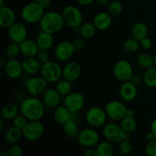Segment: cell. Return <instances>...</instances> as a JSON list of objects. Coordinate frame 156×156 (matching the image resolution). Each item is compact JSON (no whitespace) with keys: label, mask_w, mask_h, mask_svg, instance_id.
Returning a JSON list of instances; mask_svg holds the SVG:
<instances>
[{"label":"cell","mask_w":156,"mask_h":156,"mask_svg":"<svg viewBox=\"0 0 156 156\" xmlns=\"http://www.w3.org/2000/svg\"><path fill=\"white\" fill-rule=\"evenodd\" d=\"M97 30V28L93 23L86 21V22H83L80 25L79 34L82 37L85 39H91L95 36Z\"/></svg>","instance_id":"83f0119b"},{"label":"cell","mask_w":156,"mask_h":156,"mask_svg":"<svg viewBox=\"0 0 156 156\" xmlns=\"http://www.w3.org/2000/svg\"><path fill=\"white\" fill-rule=\"evenodd\" d=\"M36 58L41 64H44L50 60V56L48 53V50H40L37 54Z\"/></svg>","instance_id":"7bdbcfd3"},{"label":"cell","mask_w":156,"mask_h":156,"mask_svg":"<svg viewBox=\"0 0 156 156\" xmlns=\"http://www.w3.org/2000/svg\"><path fill=\"white\" fill-rule=\"evenodd\" d=\"M0 156H10V155L9 154L8 151L2 150L1 152H0Z\"/></svg>","instance_id":"680465c9"},{"label":"cell","mask_w":156,"mask_h":156,"mask_svg":"<svg viewBox=\"0 0 156 156\" xmlns=\"http://www.w3.org/2000/svg\"><path fill=\"white\" fill-rule=\"evenodd\" d=\"M153 58H154V63H155V66H156V53L153 56Z\"/></svg>","instance_id":"94428289"},{"label":"cell","mask_w":156,"mask_h":156,"mask_svg":"<svg viewBox=\"0 0 156 156\" xmlns=\"http://www.w3.org/2000/svg\"><path fill=\"white\" fill-rule=\"evenodd\" d=\"M23 137L28 141H36L44 133V126L40 120H30L22 129Z\"/></svg>","instance_id":"8fae6325"},{"label":"cell","mask_w":156,"mask_h":156,"mask_svg":"<svg viewBox=\"0 0 156 156\" xmlns=\"http://www.w3.org/2000/svg\"><path fill=\"white\" fill-rule=\"evenodd\" d=\"M129 81L138 86L142 82H143V76H140V74H137V73H133V75L132 76Z\"/></svg>","instance_id":"bcb514c9"},{"label":"cell","mask_w":156,"mask_h":156,"mask_svg":"<svg viewBox=\"0 0 156 156\" xmlns=\"http://www.w3.org/2000/svg\"><path fill=\"white\" fill-rule=\"evenodd\" d=\"M32 76H30V75H27L24 73V75H23L21 77V85L24 87H25V85H27V83L28 82V81L30 80V79L31 78Z\"/></svg>","instance_id":"681fc988"},{"label":"cell","mask_w":156,"mask_h":156,"mask_svg":"<svg viewBox=\"0 0 156 156\" xmlns=\"http://www.w3.org/2000/svg\"><path fill=\"white\" fill-rule=\"evenodd\" d=\"M143 82L147 87L151 88H156V66L146 69L143 74Z\"/></svg>","instance_id":"4dcf8cb0"},{"label":"cell","mask_w":156,"mask_h":156,"mask_svg":"<svg viewBox=\"0 0 156 156\" xmlns=\"http://www.w3.org/2000/svg\"><path fill=\"white\" fill-rule=\"evenodd\" d=\"M16 21V14L12 8L7 5L0 7V26L8 29Z\"/></svg>","instance_id":"ffe728a7"},{"label":"cell","mask_w":156,"mask_h":156,"mask_svg":"<svg viewBox=\"0 0 156 156\" xmlns=\"http://www.w3.org/2000/svg\"><path fill=\"white\" fill-rule=\"evenodd\" d=\"M7 61H8V59H6L5 57L1 58V59H0V66H1L2 69H4V67L5 66Z\"/></svg>","instance_id":"9f6ffc18"},{"label":"cell","mask_w":156,"mask_h":156,"mask_svg":"<svg viewBox=\"0 0 156 156\" xmlns=\"http://www.w3.org/2000/svg\"><path fill=\"white\" fill-rule=\"evenodd\" d=\"M61 97L56 88H48L45 92L41 95V100L45 106L46 109H52L59 106L61 102Z\"/></svg>","instance_id":"ac0fdd59"},{"label":"cell","mask_w":156,"mask_h":156,"mask_svg":"<svg viewBox=\"0 0 156 156\" xmlns=\"http://www.w3.org/2000/svg\"><path fill=\"white\" fill-rule=\"evenodd\" d=\"M95 2L100 5H107L111 2V0H95Z\"/></svg>","instance_id":"db71d44e"},{"label":"cell","mask_w":156,"mask_h":156,"mask_svg":"<svg viewBox=\"0 0 156 156\" xmlns=\"http://www.w3.org/2000/svg\"><path fill=\"white\" fill-rule=\"evenodd\" d=\"M5 5H5L4 0H0V7H2Z\"/></svg>","instance_id":"91938a15"},{"label":"cell","mask_w":156,"mask_h":156,"mask_svg":"<svg viewBox=\"0 0 156 156\" xmlns=\"http://www.w3.org/2000/svg\"><path fill=\"white\" fill-rule=\"evenodd\" d=\"M27 122H28L27 119L21 114H18V115L12 120L13 126L21 129H22L25 126V125L27 124Z\"/></svg>","instance_id":"ab89813d"},{"label":"cell","mask_w":156,"mask_h":156,"mask_svg":"<svg viewBox=\"0 0 156 156\" xmlns=\"http://www.w3.org/2000/svg\"><path fill=\"white\" fill-rule=\"evenodd\" d=\"M18 114V108L15 104L7 103L2 108V118L5 120H13Z\"/></svg>","instance_id":"f1b7e54d"},{"label":"cell","mask_w":156,"mask_h":156,"mask_svg":"<svg viewBox=\"0 0 156 156\" xmlns=\"http://www.w3.org/2000/svg\"><path fill=\"white\" fill-rule=\"evenodd\" d=\"M46 108L42 100L38 97L31 96L26 98L21 102L20 111L28 121L41 120L44 117Z\"/></svg>","instance_id":"6da1fadb"},{"label":"cell","mask_w":156,"mask_h":156,"mask_svg":"<svg viewBox=\"0 0 156 156\" xmlns=\"http://www.w3.org/2000/svg\"><path fill=\"white\" fill-rule=\"evenodd\" d=\"M138 89L137 85L130 81L122 82L120 87V96L124 101L129 102L133 101L136 98Z\"/></svg>","instance_id":"d6986e66"},{"label":"cell","mask_w":156,"mask_h":156,"mask_svg":"<svg viewBox=\"0 0 156 156\" xmlns=\"http://www.w3.org/2000/svg\"><path fill=\"white\" fill-rule=\"evenodd\" d=\"M44 14L45 9L41 5V4L31 1L26 4L21 11V18L27 24L40 22Z\"/></svg>","instance_id":"3957f363"},{"label":"cell","mask_w":156,"mask_h":156,"mask_svg":"<svg viewBox=\"0 0 156 156\" xmlns=\"http://www.w3.org/2000/svg\"><path fill=\"white\" fill-rule=\"evenodd\" d=\"M140 47L143 49H144V50H149L152 46V41L149 37H146L143 38V39H142L140 41Z\"/></svg>","instance_id":"f6af8a7d"},{"label":"cell","mask_w":156,"mask_h":156,"mask_svg":"<svg viewBox=\"0 0 156 156\" xmlns=\"http://www.w3.org/2000/svg\"><path fill=\"white\" fill-rule=\"evenodd\" d=\"M53 34L41 30L36 38V42L40 50H49L53 47L54 44Z\"/></svg>","instance_id":"cb8c5ba5"},{"label":"cell","mask_w":156,"mask_h":156,"mask_svg":"<svg viewBox=\"0 0 156 156\" xmlns=\"http://www.w3.org/2000/svg\"><path fill=\"white\" fill-rule=\"evenodd\" d=\"M8 152L10 156H22L23 149L18 143L11 144L9 149H8Z\"/></svg>","instance_id":"60d3db41"},{"label":"cell","mask_w":156,"mask_h":156,"mask_svg":"<svg viewBox=\"0 0 156 156\" xmlns=\"http://www.w3.org/2000/svg\"><path fill=\"white\" fill-rule=\"evenodd\" d=\"M148 34H149V28L145 23L138 21L132 26L131 35L132 37L135 38L137 41H140L142 39L148 37Z\"/></svg>","instance_id":"484cf974"},{"label":"cell","mask_w":156,"mask_h":156,"mask_svg":"<svg viewBox=\"0 0 156 156\" xmlns=\"http://www.w3.org/2000/svg\"><path fill=\"white\" fill-rule=\"evenodd\" d=\"M76 1L79 5L88 6L92 4L94 2H95V0H76Z\"/></svg>","instance_id":"c3c4849f"},{"label":"cell","mask_w":156,"mask_h":156,"mask_svg":"<svg viewBox=\"0 0 156 156\" xmlns=\"http://www.w3.org/2000/svg\"><path fill=\"white\" fill-rule=\"evenodd\" d=\"M105 111L108 118L113 121H120L126 116L127 107L120 101L112 100L108 102L105 106Z\"/></svg>","instance_id":"ba28073f"},{"label":"cell","mask_w":156,"mask_h":156,"mask_svg":"<svg viewBox=\"0 0 156 156\" xmlns=\"http://www.w3.org/2000/svg\"><path fill=\"white\" fill-rule=\"evenodd\" d=\"M113 18L108 12H100L94 15L92 23L98 30H105L111 27Z\"/></svg>","instance_id":"7402d4cb"},{"label":"cell","mask_w":156,"mask_h":156,"mask_svg":"<svg viewBox=\"0 0 156 156\" xmlns=\"http://www.w3.org/2000/svg\"><path fill=\"white\" fill-rule=\"evenodd\" d=\"M63 105L71 113H79L85 105V98L80 92L72 91L64 97Z\"/></svg>","instance_id":"5bb4252c"},{"label":"cell","mask_w":156,"mask_h":156,"mask_svg":"<svg viewBox=\"0 0 156 156\" xmlns=\"http://www.w3.org/2000/svg\"><path fill=\"white\" fill-rule=\"evenodd\" d=\"M21 53L19 44L15 42H11L8 44L4 50V57L7 59H16L17 56Z\"/></svg>","instance_id":"8d00e7d4"},{"label":"cell","mask_w":156,"mask_h":156,"mask_svg":"<svg viewBox=\"0 0 156 156\" xmlns=\"http://www.w3.org/2000/svg\"><path fill=\"white\" fill-rule=\"evenodd\" d=\"M5 129V120L4 119H2L0 120V131L2 132Z\"/></svg>","instance_id":"6f0895ef"},{"label":"cell","mask_w":156,"mask_h":156,"mask_svg":"<svg viewBox=\"0 0 156 156\" xmlns=\"http://www.w3.org/2000/svg\"><path fill=\"white\" fill-rule=\"evenodd\" d=\"M136 62L139 66L145 69H147L155 66L153 56L146 53H143L138 55L136 58Z\"/></svg>","instance_id":"e575fe53"},{"label":"cell","mask_w":156,"mask_h":156,"mask_svg":"<svg viewBox=\"0 0 156 156\" xmlns=\"http://www.w3.org/2000/svg\"><path fill=\"white\" fill-rule=\"evenodd\" d=\"M40 74L49 83H56L62 78V68L57 62L50 60L42 64Z\"/></svg>","instance_id":"8992f818"},{"label":"cell","mask_w":156,"mask_h":156,"mask_svg":"<svg viewBox=\"0 0 156 156\" xmlns=\"http://www.w3.org/2000/svg\"><path fill=\"white\" fill-rule=\"evenodd\" d=\"M30 1H31V2H39L41 1V0H30Z\"/></svg>","instance_id":"6125c7cd"},{"label":"cell","mask_w":156,"mask_h":156,"mask_svg":"<svg viewBox=\"0 0 156 156\" xmlns=\"http://www.w3.org/2000/svg\"><path fill=\"white\" fill-rule=\"evenodd\" d=\"M19 45L21 54L25 58L36 57L37 54L40 50L36 41L29 39V38H27L24 41L20 43Z\"/></svg>","instance_id":"44dd1931"},{"label":"cell","mask_w":156,"mask_h":156,"mask_svg":"<svg viewBox=\"0 0 156 156\" xmlns=\"http://www.w3.org/2000/svg\"><path fill=\"white\" fill-rule=\"evenodd\" d=\"M120 125L125 133L130 134L136 130L137 127V123L134 117L126 116L120 121Z\"/></svg>","instance_id":"d6a6232c"},{"label":"cell","mask_w":156,"mask_h":156,"mask_svg":"<svg viewBox=\"0 0 156 156\" xmlns=\"http://www.w3.org/2000/svg\"><path fill=\"white\" fill-rule=\"evenodd\" d=\"M73 46H74L76 50H78V51H80V50H82L84 48H85V45H86V42H85V38L82 37H77L73 41Z\"/></svg>","instance_id":"ee69618b"},{"label":"cell","mask_w":156,"mask_h":156,"mask_svg":"<svg viewBox=\"0 0 156 156\" xmlns=\"http://www.w3.org/2000/svg\"><path fill=\"white\" fill-rule=\"evenodd\" d=\"M119 153L121 155L126 156L129 155L133 151V145L128 139L123 140L118 143Z\"/></svg>","instance_id":"f35d334b"},{"label":"cell","mask_w":156,"mask_h":156,"mask_svg":"<svg viewBox=\"0 0 156 156\" xmlns=\"http://www.w3.org/2000/svg\"><path fill=\"white\" fill-rule=\"evenodd\" d=\"M22 137V129H18L14 126L8 128L4 133V140L9 144L18 143Z\"/></svg>","instance_id":"4316f807"},{"label":"cell","mask_w":156,"mask_h":156,"mask_svg":"<svg viewBox=\"0 0 156 156\" xmlns=\"http://www.w3.org/2000/svg\"><path fill=\"white\" fill-rule=\"evenodd\" d=\"M39 3L44 9H48L49 7H50L52 2L51 0H41V1L39 2Z\"/></svg>","instance_id":"f907efd6"},{"label":"cell","mask_w":156,"mask_h":156,"mask_svg":"<svg viewBox=\"0 0 156 156\" xmlns=\"http://www.w3.org/2000/svg\"><path fill=\"white\" fill-rule=\"evenodd\" d=\"M76 51L73 41L64 40L60 41L56 46L54 50V56L59 62H68L71 59Z\"/></svg>","instance_id":"7c38bea8"},{"label":"cell","mask_w":156,"mask_h":156,"mask_svg":"<svg viewBox=\"0 0 156 156\" xmlns=\"http://www.w3.org/2000/svg\"><path fill=\"white\" fill-rule=\"evenodd\" d=\"M83 156H98L96 149H93V147L87 148L85 152H84Z\"/></svg>","instance_id":"7dc6e473"},{"label":"cell","mask_w":156,"mask_h":156,"mask_svg":"<svg viewBox=\"0 0 156 156\" xmlns=\"http://www.w3.org/2000/svg\"><path fill=\"white\" fill-rule=\"evenodd\" d=\"M63 132L69 138H77V136L79 133V125L77 122L74 120H69L68 122L62 125Z\"/></svg>","instance_id":"1f68e13d"},{"label":"cell","mask_w":156,"mask_h":156,"mask_svg":"<svg viewBox=\"0 0 156 156\" xmlns=\"http://www.w3.org/2000/svg\"><path fill=\"white\" fill-rule=\"evenodd\" d=\"M3 69L6 76L10 79H21L24 73L22 62L17 59H8L5 66Z\"/></svg>","instance_id":"e0dca14e"},{"label":"cell","mask_w":156,"mask_h":156,"mask_svg":"<svg viewBox=\"0 0 156 156\" xmlns=\"http://www.w3.org/2000/svg\"><path fill=\"white\" fill-rule=\"evenodd\" d=\"M9 38L12 42L20 44L27 38V29L25 24L21 21H15L7 29Z\"/></svg>","instance_id":"9a60e30c"},{"label":"cell","mask_w":156,"mask_h":156,"mask_svg":"<svg viewBox=\"0 0 156 156\" xmlns=\"http://www.w3.org/2000/svg\"><path fill=\"white\" fill-rule=\"evenodd\" d=\"M72 83L73 82L62 78L56 82L55 88L62 97H65L73 91H72L73 90V84Z\"/></svg>","instance_id":"836d02e7"},{"label":"cell","mask_w":156,"mask_h":156,"mask_svg":"<svg viewBox=\"0 0 156 156\" xmlns=\"http://www.w3.org/2000/svg\"><path fill=\"white\" fill-rule=\"evenodd\" d=\"M71 112L64 105H59L53 111V120L57 124L63 125L70 120Z\"/></svg>","instance_id":"d4e9b609"},{"label":"cell","mask_w":156,"mask_h":156,"mask_svg":"<svg viewBox=\"0 0 156 156\" xmlns=\"http://www.w3.org/2000/svg\"><path fill=\"white\" fill-rule=\"evenodd\" d=\"M107 117L108 116L105 109L101 107H91L85 113L86 123L92 128H98L105 126Z\"/></svg>","instance_id":"52a82bcc"},{"label":"cell","mask_w":156,"mask_h":156,"mask_svg":"<svg viewBox=\"0 0 156 156\" xmlns=\"http://www.w3.org/2000/svg\"><path fill=\"white\" fill-rule=\"evenodd\" d=\"M82 74V67L76 61H68L62 67V78L71 82H76Z\"/></svg>","instance_id":"2e32d148"},{"label":"cell","mask_w":156,"mask_h":156,"mask_svg":"<svg viewBox=\"0 0 156 156\" xmlns=\"http://www.w3.org/2000/svg\"><path fill=\"white\" fill-rule=\"evenodd\" d=\"M76 139L80 146L91 148L98 144L100 136L94 128H84L79 131Z\"/></svg>","instance_id":"30bf717a"},{"label":"cell","mask_w":156,"mask_h":156,"mask_svg":"<svg viewBox=\"0 0 156 156\" xmlns=\"http://www.w3.org/2000/svg\"><path fill=\"white\" fill-rule=\"evenodd\" d=\"M150 131L153 134L154 137H155V140H156V118L154 119L152 121V123H151Z\"/></svg>","instance_id":"816d5d0a"},{"label":"cell","mask_w":156,"mask_h":156,"mask_svg":"<svg viewBox=\"0 0 156 156\" xmlns=\"http://www.w3.org/2000/svg\"><path fill=\"white\" fill-rule=\"evenodd\" d=\"M133 73L132 64L126 59H120L116 62L113 67V75L114 78L121 82L130 80Z\"/></svg>","instance_id":"9c48e42d"},{"label":"cell","mask_w":156,"mask_h":156,"mask_svg":"<svg viewBox=\"0 0 156 156\" xmlns=\"http://www.w3.org/2000/svg\"><path fill=\"white\" fill-rule=\"evenodd\" d=\"M126 116L135 117V111H134V110L132 109V108H128L127 112H126Z\"/></svg>","instance_id":"11a10c76"},{"label":"cell","mask_w":156,"mask_h":156,"mask_svg":"<svg viewBox=\"0 0 156 156\" xmlns=\"http://www.w3.org/2000/svg\"><path fill=\"white\" fill-rule=\"evenodd\" d=\"M61 13L65 22V25L73 30L79 27L83 23V15L77 6L68 5L63 8Z\"/></svg>","instance_id":"277c9868"},{"label":"cell","mask_w":156,"mask_h":156,"mask_svg":"<svg viewBox=\"0 0 156 156\" xmlns=\"http://www.w3.org/2000/svg\"><path fill=\"white\" fill-rule=\"evenodd\" d=\"M145 152L147 156H156V140L148 142L145 147Z\"/></svg>","instance_id":"b9f144b4"},{"label":"cell","mask_w":156,"mask_h":156,"mask_svg":"<svg viewBox=\"0 0 156 156\" xmlns=\"http://www.w3.org/2000/svg\"><path fill=\"white\" fill-rule=\"evenodd\" d=\"M22 66L24 73L30 76H34L40 73L42 64L36 57H27L22 61Z\"/></svg>","instance_id":"603a6c76"},{"label":"cell","mask_w":156,"mask_h":156,"mask_svg":"<svg viewBox=\"0 0 156 156\" xmlns=\"http://www.w3.org/2000/svg\"><path fill=\"white\" fill-rule=\"evenodd\" d=\"M24 88L30 95L38 97L42 95L49 88V82L42 76H31Z\"/></svg>","instance_id":"4fadbf2b"},{"label":"cell","mask_w":156,"mask_h":156,"mask_svg":"<svg viewBox=\"0 0 156 156\" xmlns=\"http://www.w3.org/2000/svg\"><path fill=\"white\" fill-rule=\"evenodd\" d=\"M39 24L41 30L51 34L59 32L65 25L62 13L55 11L45 12Z\"/></svg>","instance_id":"7a4b0ae2"},{"label":"cell","mask_w":156,"mask_h":156,"mask_svg":"<svg viewBox=\"0 0 156 156\" xmlns=\"http://www.w3.org/2000/svg\"><path fill=\"white\" fill-rule=\"evenodd\" d=\"M145 138H146V140H147L148 142L152 141V140H155V137H154L153 134H152V133L151 132V131L150 132L147 133L146 134V136H145Z\"/></svg>","instance_id":"f5cc1de1"},{"label":"cell","mask_w":156,"mask_h":156,"mask_svg":"<svg viewBox=\"0 0 156 156\" xmlns=\"http://www.w3.org/2000/svg\"><path fill=\"white\" fill-rule=\"evenodd\" d=\"M107 12L114 18H118L122 15L123 12V5L121 2L119 0H113L108 5V11Z\"/></svg>","instance_id":"d590c367"},{"label":"cell","mask_w":156,"mask_h":156,"mask_svg":"<svg viewBox=\"0 0 156 156\" xmlns=\"http://www.w3.org/2000/svg\"><path fill=\"white\" fill-rule=\"evenodd\" d=\"M122 47H123V50L126 53H134L138 51V50L140 49V41H137L133 37L128 38L123 42Z\"/></svg>","instance_id":"74e56055"},{"label":"cell","mask_w":156,"mask_h":156,"mask_svg":"<svg viewBox=\"0 0 156 156\" xmlns=\"http://www.w3.org/2000/svg\"><path fill=\"white\" fill-rule=\"evenodd\" d=\"M98 156H113L114 147L113 143L108 140L99 142L95 147Z\"/></svg>","instance_id":"f546056e"},{"label":"cell","mask_w":156,"mask_h":156,"mask_svg":"<svg viewBox=\"0 0 156 156\" xmlns=\"http://www.w3.org/2000/svg\"><path fill=\"white\" fill-rule=\"evenodd\" d=\"M102 134L105 140L111 143H120L126 139H129V134L124 132L120 124L115 122H111L103 126Z\"/></svg>","instance_id":"5b68a950"}]
</instances>
